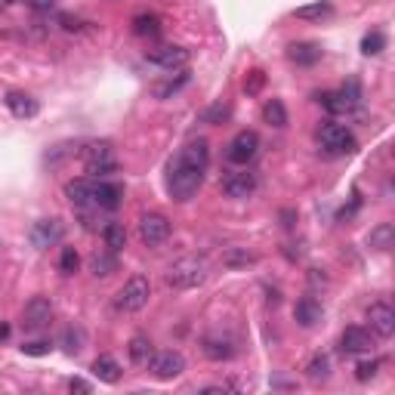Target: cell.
Returning a JSON list of instances; mask_svg holds the SVG:
<instances>
[{"mask_svg":"<svg viewBox=\"0 0 395 395\" xmlns=\"http://www.w3.org/2000/svg\"><path fill=\"white\" fill-rule=\"evenodd\" d=\"M201 183H204V170L192 167V164L179 161V157H176V161H170V167H167V192H170V198H173V201H179V204L192 201L198 195Z\"/></svg>","mask_w":395,"mask_h":395,"instance_id":"6da1fadb","label":"cell"},{"mask_svg":"<svg viewBox=\"0 0 395 395\" xmlns=\"http://www.w3.org/2000/svg\"><path fill=\"white\" fill-rule=\"evenodd\" d=\"M164 281L173 291H192L207 281V260L204 256H183L164 272Z\"/></svg>","mask_w":395,"mask_h":395,"instance_id":"7a4b0ae2","label":"cell"},{"mask_svg":"<svg viewBox=\"0 0 395 395\" xmlns=\"http://www.w3.org/2000/svg\"><path fill=\"white\" fill-rule=\"evenodd\" d=\"M81 161L84 167H87V173L93 179H105L111 173H118V157H114V148L111 142H87V146L81 148Z\"/></svg>","mask_w":395,"mask_h":395,"instance_id":"3957f363","label":"cell"},{"mask_svg":"<svg viewBox=\"0 0 395 395\" xmlns=\"http://www.w3.org/2000/svg\"><path fill=\"white\" fill-rule=\"evenodd\" d=\"M148 297H152V281H148L146 275H133L130 281L118 291L114 309H118V312H139V309H146Z\"/></svg>","mask_w":395,"mask_h":395,"instance_id":"277c9868","label":"cell"},{"mask_svg":"<svg viewBox=\"0 0 395 395\" xmlns=\"http://www.w3.org/2000/svg\"><path fill=\"white\" fill-rule=\"evenodd\" d=\"M121 198H124V189H121L118 183L90 176V207H96V210H102V213H111L121 207Z\"/></svg>","mask_w":395,"mask_h":395,"instance_id":"5b68a950","label":"cell"},{"mask_svg":"<svg viewBox=\"0 0 395 395\" xmlns=\"http://www.w3.org/2000/svg\"><path fill=\"white\" fill-rule=\"evenodd\" d=\"M318 139H321V146H325L327 152H334V155H349V152H355V136H352L343 124H334V121L321 124Z\"/></svg>","mask_w":395,"mask_h":395,"instance_id":"8992f818","label":"cell"},{"mask_svg":"<svg viewBox=\"0 0 395 395\" xmlns=\"http://www.w3.org/2000/svg\"><path fill=\"white\" fill-rule=\"evenodd\" d=\"M170 219L161 217V213H146V217L139 219V241L146 244V247H161L164 241L170 238Z\"/></svg>","mask_w":395,"mask_h":395,"instance_id":"52a82bcc","label":"cell"},{"mask_svg":"<svg viewBox=\"0 0 395 395\" xmlns=\"http://www.w3.org/2000/svg\"><path fill=\"white\" fill-rule=\"evenodd\" d=\"M256 152H260V136H256L254 130H241L232 142H229L226 157H229L232 164H241V167H247V164L256 157Z\"/></svg>","mask_w":395,"mask_h":395,"instance_id":"ba28073f","label":"cell"},{"mask_svg":"<svg viewBox=\"0 0 395 395\" xmlns=\"http://www.w3.org/2000/svg\"><path fill=\"white\" fill-rule=\"evenodd\" d=\"M49 321H53V303H49V297L44 293H38V297H31L22 309V325L25 330H40L47 327Z\"/></svg>","mask_w":395,"mask_h":395,"instance_id":"9c48e42d","label":"cell"},{"mask_svg":"<svg viewBox=\"0 0 395 395\" xmlns=\"http://www.w3.org/2000/svg\"><path fill=\"white\" fill-rule=\"evenodd\" d=\"M28 238L38 250H47V247H56L62 238H65V226H62V219H38L31 226V232H28Z\"/></svg>","mask_w":395,"mask_h":395,"instance_id":"30bf717a","label":"cell"},{"mask_svg":"<svg viewBox=\"0 0 395 395\" xmlns=\"http://www.w3.org/2000/svg\"><path fill=\"white\" fill-rule=\"evenodd\" d=\"M146 59L152 62V65L157 68H164V71H179V68H185L189 65V59H192V53L185 47H157V49H148L146 53Z\"/></svg>","mask_w":395,"mask_h":395,"instance_id":"8fae6325","label":"cell"},{"mask_svg":"<svg viewBox=\"0 0 395 395\" xmlns=\"http://www.w3.org/2000/svg\"><path fill=\"white\" fill-rule=\"evenodd\" d=\"M148 368H152L157 380H176L179 373L185 371V358H183V352H176V349H164V352H157V355H152Z\"/></svg>","mask_w":395,"mask_h":395,"instance_id":"7c38bea8","label":"cell"},{"mask_svg":"<svg viewBox=\"0 0 395 395\" xmlns=\"http://www.w3.org/2000/svg\"><path fill=\"white\" fill-rule=\"evenodd\" d=\"M256 189V176L250 173V170H235V173H229L226 179H222V195L226 198H250Z\"/></svg>","mask_w":395,"mask_h":395,"instance_id":"4fadbf2b","label":"cell"},{"mask_svg":"<svg viewBox=\"0 0 395 395\" xmlns=\"http://www.w3.org/2000/svg\"><path fill=\"white\" fill-rule=\"evenodd\" d=\"M368 321H371V330L380 340H389L395 334V309L389 303H373L368 309Z\"/></svg>","mask_w":395,"mask_h":395,"instance_id":"5bb4252c","label":"cell"},{"mask_svg":"<svg viewBox=\"0 0 395 395\" xmlns=\"http://www.w3.org/2000/svg\"><path fill=\"white\" fill-rule=\"evenodd\" d=\"M340 349L346 352V355H364V352L373 349V340H371L368 330L346 327V330H343V336H340Z\"/></svg>","mask_w":395,"mask_h":395,"instance_id":"9a60e30c","label":"cell"},{"mask_svg":"<svg viewBox=\"0 0 395 395\" xmlns=\"http://www.w3.org/2000/svg\"><path fill=\"white\" fill-rule=\"evenodd\" d=\"M321 56H325V49L318 44H309V40H300V44H291L287 47V59L297 62V65H315V62H321Z\"/></svg>","mask_w":395,"mask_h":395,"instance_id":"2e32d148","label":"cell"},{"mask_svg":"<svg viewBox=\"0 0 395 395\" xmlns=\"http://www.w3.org/2000/svg\"><path fill=\"white\" fill-rule=\"evenodd\" d=\"M179 161H185V164H192V167H198V170H207V164H210V146H207L204 139H198V142H189L185 148H179Z\"/></svg>","mask_w":395,"mask_h":395,"instance_id":"e0dca14e","label":"cell"},{"mask_svg":"<svg viewBox=\"0 0 395 395\" xmlns=\"http://www.w3.org/2000/svg\"><path fill=\"white\" fill-rule=\"evenodd\" d=\"M6 109H10L16 118H34V114L40 111V105H38V99L34 96H28V93H10L6 96Z\"/></svg>","mask_w":395,"mask_h":395,"instance_id":"ac0fdd59","label":"cell"},{"mask_svg":"<svg viewBox=\"0 0 395 395\" xmlns=\"http://www.w3.org/2000/svg\"><path fill=\"white\" fill-rule=\"evenodd\" d=\"M293 318L303 327H315L321 321V303L315 297H303L297 306H293Z\"/></svg>","mask_w":395,"mask_h":395,"instance_id":"d6986e66","label":"cell"},{"mask_svg":"<svg viewBox=\"0 0 395 395\" xmlns=\"http://www.w3.org/2000/svg\"><path fill=\"white\" fill-rule=\"evenodd\" d=\"M127 352H130V362L136 364V368H148V362H152V355H155V346H152L148 336L136 334L130 340V346H127Z\"/></svg>","mask_w":395,"mask_h":395,"instance_id":"ffe728a7","label":"cell"},{"mask_svg":"<svg viewBox=\"0 0 395 395\" xmlns=\"http://www.w3.org/2000/svg\"><path fill=\"white\" fill-rule=\"evenodd\" d=\"M93 377H96L99 380V383H118V380H121V364L118 362H114V358L111 355H99L96 358V362H93Z\"/></svg>","mask_w":395,"mask_h":395,"instance_id":"44dd1931","label":"cell"},{"mask_svg":"<svg viewBox=\"0 0 395 395\" xmlns=\"http://www.w3.org/2000/svg\"><path fill=\"white\" fill-rule=\"evenodd\" d=\"M219 263L226 265V269H247V265L256 263V254H250L247 247H226Z\"/></svg>","mask_w":395,"mask_h":395,"instance_id":"7402d4cb","label":"cell"},{"mask_svg":"<svg viewBox=\"0 0 395 395\" xmlns=\"http://www.w3.org/2000/svg\"><path fill=\"white\" fill-rule=\"evenodd\" d=\"M102 241H105V247H109V250L121 254V250L127 247V229H124V222H109V226L102 229Z\"/></svg>","mask_w":395,"mask_h":395,"instance_id":"603a6c76","label":"cell"},{"mask_svg":"<svg viewBox=\"0 0 395 395\" xmlns=\"http://www.w3.org/2000/svg\"><path fill=\"white\" fill-rule=\"evenodd\" d=\"M65 198L75 207H90V179H71V183H65Z\"/></svg>","mask_w":395,"mask_h":395,"instance_id":"cb8c5ba5","label":"cell"},{"mask_svg":"<svg viewBox=\"0 0 395 395\" xmlns=\"http://www.w3.org/2000/svg\"><path fill=\"white\" fill-rule=\"evenodd\" d=\"M392 241H395V229H392V222H380V226L368 235V244H371L373 250H389V247H392Z\"/></svg>","mask_w":395,"mask_h":395,"instance_id":"d4e9b609","label":"cell"},{"mask_svg":"<svg viewBox=\"0 0 395 395\" xmlns=\"http://www.w3.org/2000/svg\"><path fill=\"white\" fill-rule=\"evenodd\" d=\"M263 121L269 127H287V109L281 99H269V102L263 105Z\"/></svg>","mask_w":395,"mask_h":395,"instance_id":"484cf974","label":"cell"},{"mask_svg":"<svg viewBox=\"0 0 395 395\" xmlns=\"http://www.w3.org/2000/svg\"><path fill=\"white\" fill-rule=\"evenodd\" d=\"M90 272H93L96 278H109L111 272H118V260H114V250H109V254H93Z\"/></svg>","mask_w":395,"mask_h":395,"instance_id":"4316f807","label":"cell"},{"mask_svg":"<svg viewBox=\"0 0 395 395\" xmlns=\"http://www.w3.org/2000/svg\"><path fill=\"white\" fill-rule=\"evenodd\" d=\"M185 84H189V71H185V68H179V71H176V81H173V77H170L167 84H155L152 93H155L157 99H170V96H173V93L183 90Z\"/></svg>","mask_w":395,"mask_h":395,"instance_id":"83f0119b","label":"cell"},{"mask_svg":"<svg viewBox=\"0 0 395 395\" xmlns=\"http://www.w3.org/2000/svg\"><path fill=\"white\" fill-rule=\"evenodd\" d=\"M293 16L303 19V22H315V19H325L330 16V3L327 0H315V3H306V6H297Z\"/></svg>","mask_w":395,"mask_h":395,"instance_id":"f1b7e54d","label":"cell"},{"mask_svg":"<svg viewBox=\"0 0 395 395\" xmlns=\"http://www.w3.org/2000/svg\"><path fill=\"white\" fill-rule=\"evenodd\" d=\"M318 102L325 105V109H327L330 114H349L352 109H355V105H352L349 99L343 96V93H321Z\"/></svg>","mask_w":395,"mask_h":395,"instance_id":"f546056e","label":"cell"},{"mask_svg":"<svg viewBox=\"0 0 395 395\" xmlns=\"http://www.w3.org/2000/svg\"><path fill=\"white\" fill-rule=\"evenodd\" d=\"M232 343L229 340H204V355L213 358V362H222V358H232Z\"/></svg>","mask_w":395,"mask_h":395,"instance_id":"4dcf8cb0","label":"cell"},{"mask_svg":"<svg viewBox=\"0 0 395 395\" xmlns=\"http://www.w3.org/2000/svg\"><path fill=\"white\" fill-rule=\"evenodd\" d=\"M229 114H232V105L229 102H213L210 109L201 111V124H222Z\"/></svg>","mask_w":395,"mask_h":395,"instance_id":"1f68e13d","label":"cell"},{"mask_svg":"<svg viewBox=\"0 0 395 395\" xmlns=\"http://www.w3.org/2000/svg\"><path fill=\"white\" fill-rule=\"evenodd\" d=\"M84 340H87V334H84V327H77V325H71L65 330V336H62V343H65V352L68 355H77V352L84 349Z\"/></svg>","mask_w":395,"mask_h":395,"instance_id":"d6a6232c","label":"cell"},{"mask_svg":"<svg viewBox=\"0 0 395 395\" xmlns=\"http://www.w3.org/2000/svg\"><path fill=\"white\" fill-rule=\"evenodd\" d=\"M383 49H386V34L383 31L364 34V40H362V53L364 56H377V53H383Z\"/></svg>","mask_w":395,"mask_h":395,"instance_id":"836d02e7","label":"cell"},{"mask_svg":"<svg viewBox=\"0 0 395 395\" xmlns=\"http://www.w3.org/2000/svg\"><path fill=\"white\" fill-rule=\"evenodd\" d=\"M133 31L142 34V38H146V34H152V38H155V34L161 31V19H157V16H136Z\"/></svg>","mask_w":395,"mask_h":395,"instance_id":"e575fe53","label":"cell"},{"mask_svg":"<svg viewBox=\"0 0 395 395\" xmlns=\"http://www.w3.org/2000/svg\"><path fill=\"white\" fill-rule=\"evenodd\" d=\"M77 265H81V256H77V250H75V247H65V250H62V256H59V269L65 272V275H75Z\"/></svg>","mask_w":395,"mask_h":395,"instance_id":"d590c367","label":"cell"},{"mask_svg":"<svg viewBox=\"0 0 395 395\" xmlns=\"http://www.w3.org/2000/svg\"><path fill=\"white\" fill-rule=\"evenodd\" d=\"M309 377L312 380H325L327 373H330V362H327V355H315L312 362H309Z\"/></svg>","mask_w":395,"mask_h":395,"instance_id":"8d00e7d4","label":"cell"},{"mask_svg":"<svg viewBox=\"0 0 395 395\" xmlns=\"http://www.w3.org/2000/svg\"><path fill=\"white\" fill-rule=\"evenodd\" d=\"M377 368H380V362H362V364L355 368V377L364 383V380H371L373 373H377Z\"/></svg>","mask_w":395,"mask_h":395,"instance_id":"74e56055","label":"cell"},{"mask_svg":"<svg viewBox=\"0 0 395 395\" xmlns=\"http://www.w3.org/2000/svg\"><path fill=\"white\" fill-rule=\"evenodd\" d=\"M263 84H265L263 71H250V81H244V90H247V93H260Z\"/></svg>","mask_w":395,"mask_h":395,"instance_id":"f35d334b","label":"cell"},{"mask_svg":"<svg viewBox=\"0 0 395 395\" xmlns=\"http://www.w3.org/2000/svg\"><path fill=\"white\" fill-rule=\"evenodd\" d=\"M22 352H25V355H49V343H44V340L25 343V346H22Z\"/></svg>","mask_w":395,"mask_h":395,"instance_id":"ab89813d","label":"cell"},{"mask_svg":"<svg viewBox=\"0 0 395 395\" xmlns=\"http://www.w3.org/2000/svg\"><path fill=\"white\" fill-rule=\"evenodd\" d=\"M68 389L87 395V392H90V383H87V380H81V377H71V380H68Z\"/></svg>","mask_w":395,"mask_h":395,"instance_id":"60d3db41","label":"cell"},{"mask_svg":"<svg viewBox=\"0 0 395 395\" xmlns=\"http://www.w3.org/2000/svg\"><path fill=\"white\" fill-rule=\"evenodd\" d=\"M28 3L34 6L38 13H47V10H53V0H28Z\"/></svg>","mask_w":395,"mask_h":395,"instance_id":"b9f144b4","label":"cell"},{"mask_svg":"<svg viewBox=\"0 0 395 395\" xmlns=\"http://www.w3.org/2000/svg\"><path fill=\"white\" fill-rule=\"evenodd\" d=\"M62 25H65L68 31H77V28H81V22H77V19H71V16H62Z\"/></svg>","mask_w":395,"mask_h":395,"instance_id":"7bdbcfd3","label":"cell"},{"mask_svg":"<svg viewBox=\"0 0 395 395\" xmlns=\"http://www.w3.org/2000/svg\"><path fill=\"white\" fill-rule=\"evenodd\" d=\"M10 340V325L6 321H0V343H6Z\"/></svg>","mask_w":395,"mask_h":395,"instance_id":"ee69618b","label":"cell"},{"mask_svg":"<svg viewBox=\"0 0 395 395\" xmlns=\"http://www.w3.org/2000/svg\"><path fill=\"white\" fill-rule=\"evenodd\" d=\"M6 3H19V0H6Z\"/></svg>","mask_w":395,"mask_h":395,"instance_id":"f6af8a7d","label":"cell"}]
</instances>
